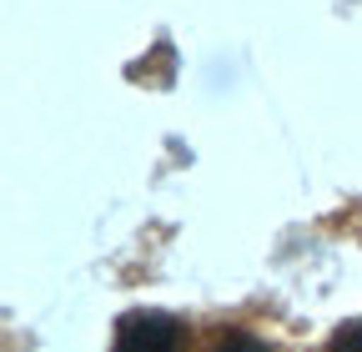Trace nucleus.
Wrapping results in <instances>:
<instances>
[{
  "label": "nucleus",
  "mask_w": 362,
  "mask_h": 352,
  "mask_svg": "<svg viewBox=\"0 0 362 352\" xmlns=\"http://www.w3.org/2000/svg\"><path fill=\"white\" fill-rule=\"evenodd\" d=\"M181 327L166 312H131L116 327V352H176Z\"/></svg>",
  "instance_id": "obj_1"
},
{
  "label": "nucleus",
  "mask_w": 362,
  "mask_h": 352,
  "mask_svg": "<svg viewBox=\"0 0 362 352\" xmlns=\"http://www.w3.org/2000/svg\"><path fill=\"white\" fill-rule=\"evenodd\" d=\"M327 352H362V322H347L337 337H332V347Z\"/></svg>",
  "instance_id": "obj_2"
},
{
  "label": "nucleus",
  "mask_w": 362,
  "mask_h": 352,
  "mask_svg": "<svg viewBox=\"0 0 362 352\" xmlns=\"http://www.w3.org/2000/svg\"><path fill=\"white\" fill-rule=\"evenodd\" d=\"M216 352H272L267 342H257V337H247V332H237V337H226Z\"/></svg>",
  "instance_id": "obj_3"
}]
</instances>
